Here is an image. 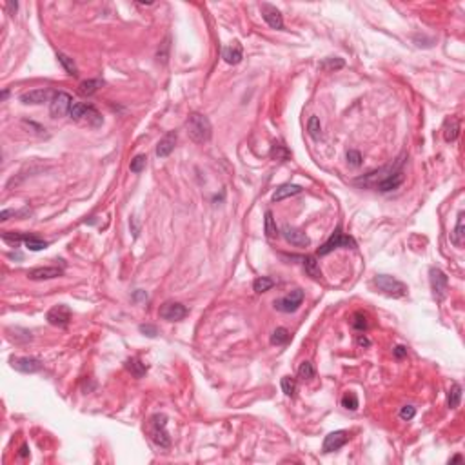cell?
Returning <instances> with one entry per match:
<instances>
[{
	"instance_id": "cell-11",
	"label": "cell",
	"mask_w": 465,
	"mask_h": 465,
	"mask_svg": "<svg viewBox=\"0 0 465 465\" xmlns=\"http://www.w3.org/2000/svg\"><path fill=\"white\" fill-rule=\"evenodd\" d=\"M47 322L55 327H67V324L71 322V309L64 303L60 305H55L53 309L47 311Z\"/></svg>"
},
{
	"instance_id": "cell-29",
	"label": "cell",
	"mask_w": 465,
	"mask_h": 465,
	"mask_svg": "<svg viewBox=\"0 0 465 465\" xmlns=\"http://www.w3.org/2000/svg\"><path fill=\"white\" fill-rule=\"evenodd\" d=\"M24 244H26V247H28L29 251H42L47 247V242L40 240L38 236H35V234H26Z\"/></svg>"
},
{
	"instance_id": "cell-44",
	"label": "cell",
	"mask_w": 465,
	"mask_h": 465,
	"mask_svg": "<svg viewBox=\"0 0 465 465\" xmlns=\"http://www.w3.org/2000/svg\"><path fill=\"white\" fill-rule=\"evenodd\" d=\"M356 343H358L360 347H369V345H371V340L367 336H364V334H358V336H356Z\"/></svg>"
},
{
	"instance_id": "cell-34",
	"label": "cell",
	"mask_w": 465,
	"mask_h": 465,
	"mask_svg": "<svg viewBox=\"0 0 465 465\" xmlns=\"http://www.w3.org/2000/svg\"><path fill=\"white\" fill-rule=\"evenodd\" d=\"M307 131H309V134H311V138L320 140V136H322V124H320L318 116H311V118H309Z\"/></svg>"
},
{
	"instance_id": "cell-33",
	"label": "cell",
	"mask_w": 465,
	"mask_h": 465,
	"mask_svg": "<svg viewBox=\"0 0 465 465\" xmlns=\"http://www.w3.org/2000/svg\"><path fill=\"white\" fill-rule=\"evenodd\" d=\"M274 287V280L267 278V276H260V278L255 280V284H253V289L258 293V295H262V293H266V291L273 289Z\"/></svg>"
},
{
	"instance_id": "cell-36",
	"label": "cell",
	"mask_w": 465,
	"mask_h": 465,
	"mask_svg": "<svg viewBox=\"0 0 465 465\" xmlns=\"http://www.w3.org/2000/svg\"><path fill=\"white\" fill-rule=\"evenodd\" d=\"M145 164H147V157H145V155H136V157L131 160V164H129V169H131L133 173H142L145 169Z\"/></svg>"
},
{
	"instance_id": "cell-23",
	"label": "cell",
	"mask_w": 465,
	"mask_h": 465,
	"mask_svg": "<svg viewBox=\"0 0 465 465\" xmlns=\"http://www.w3.org/2000/svg\"><path fill=\"white\" fill-rule=\"evenodd\" d=\"M102 86H104V80H99V78L84 80V82H80V86H78V93H80L82 97H91V95L97 93V89Z\"/></svg>"
},
{
	"instance_id": "cell-10",
	"label": "cell",
	"mask_w": 465,
	"mask_h": 465,
	"mask_svg": "<svg viewBox=\"0 0 465 465\" xmlns=\"http://www.w3.org/2000/svg\"><path fill=\"white\" fill-rule=\"evenodd\" d=\"M160 318L167 320V322H178L187 316V307L180 302H166L158 311Z\"/></svg>"
},
{
	"instance_id": "cell-1",
	"label": "cell",
	"mask_w": 465,
	"mask_h": 465,
	"mask_svg": "<svg viewBox=\"0 0 465 465\" xmlns=\"http://www.w3.org/2000/svg\"><path fill=\"white\" fill-rule=\"evenodd\" d=\"M186 129L189 138L195 142V144H205L211 140V134H213V126H211V120L202 113H191L189 118L186 122Z\"/></svg>"
},
{
	"instance_id": "cell-16",
	"label": "cell",
	"mask_w": 465,
	"mask_h": 465,
	"mask_svg": "<svg viewBox=\"0 0 465 465\" xmlns=\"http://www.w3.org/2000/svg\"><path fill=\"white\" fill-rule=\"evenodd\" d=\"M53 97H55V93H53L51 89H33V91H28V93L20 95V102H22V104L36 105V104L49 102V100H53Z\"/></svg>"
},
{
	"instance_id": "cell-47",
	"label": "cell",
	"mask_w": 465,
	"mask_h": 465,
	"mask_svg": "<svg viewBox=\"0 0 465 465\" xmlns=\"http://www.w3.org/2000/svg\"><path fill=\"white\" fill-rule=\"evenodd\" d=\"M6 7H7V9H9V11L15 13V11H17V9H18V4H17V2H7Z\"/></svg>"
},
{
	"instance_id": "cell-25",
	"label": "cell",
	"mask_w": 465,
	"mask_h": 465,
	"mask_svg": "<svg viewBox=\"0 0 465 465\" xmlns=\"http://www.w3.org/2000/svg\"><path fill=\"white\" fill-rule=\"evenodd\" d=\"M126 369H128V371L131 372L134 378H142L145 372H147V367H145V364H142L138 358H131V360L126 362Z\"/></svg>"
},
{
	"instance_id": "cell-37",
	"label": "cell",
	"mask_w": 465,
	"mask_h": 465,
	"mask_svg": "<svg viewBox=\"0 0 465 465\" xmlns=\"http://www.w3.org/2000/svg\"><path fill=\"white\" fill-rule=\"evenodd\" d=\"M271 157L276 158V160H280V162H285V160H289L291 155L282 144H274L273 149H271Z\"/></svg>"
},
{
	"instance_id": "cell-19",
	"label": "cell",
	"mask_w": 465,
	"mask_h": 465,
	"mask_svg": "<svg viewBox=\"0 0 465 465\" xmlns=\"http://www.w3.org/2000/svg\"><path fill=\"white\" fill-rule=\"evenodd\" d=\"M401 182H403V173L398 171V173H395V174L385 176L384 180H380L376 184V187H378V191L387 193V191H393V189H398V187L401 186Z\"/></svg>"
},
{
	"instance_id": "cell-24",
	"label": "cell",
	"mask_w": 465,
	"mask_h": 465,
	"mask_svg": "<svg viewBox=\"0 0 465 465\" xmlns=\"http://www.w3.org/2000/svg\"><path fill=\"white\" fill-rule=\"evenodd\" d=\"M303 269H305V273H307L311 278L314 280L322 278V271H320V266L314 256H305V258H303Z\"/></svg>"
},
{
	"instance_id": "cell-43",
	"label": "cell",
	"mask_w": 465,
	"mask_h": 465,
	"mask_svg": "<svg viewBox=\"0 0 465 465\" xmlns=\"http://www.w3.org/2000/svg\"><path fill=\"white\" fill-rule=\"evenodd\" d=\"M414 414H416V409H414L413 405H405V407H401L400 418L403 420V422H409V420L414 418Z\"/></svg>"
},
{
	"instance_id": "cell-5",
	"label": "cell",
	"mask_w": 465,
	"mask_h": 465,
	"mask_svg": "<svg viewBox=\"0 0 465 465\" xmlns=\"http://www.w3.org/2000/svg\"><path fill=\"white\" fill-rule=\"evenodd\" d=\"M338 247H347V249H355L356 247L355 238H351V236H347V234H343L342 227L340 226L334 229V232L331 234V238L327 240L324 245H320L318 247V256L329 255V253H332V251L338 249Z\"/></svg>"
},
{
	"instance_id": "cell-31",
	"label": "cell",
	"mask_w": 465,
	"mask_h": 465,
	"mask_svg": "<svg viewBox=\"0 0 465 465\" xmlns=\"http://www.w3.org/2000/svg\"><path fill=\"white\" fill-rule=\"evenodd\" d=\"M343 66H345V62H343L342 58H326V60H322L320 62V69L322 71H336V69H342Z\"/></svg>"
},
{
	"instance_id": "cell-18",
	"label": "cell",
	"mask_w": 465,
	"mask_h": 465,
	"mask_svg": "<svg viewBox=\"0 0 465 465\" xmlns=\"http://www.w3.org/2000/svg\"><path fill=\"white\" fill-rule=\"evenodd\" d=\"M176 140H178V134L176 131H169L162 136V140L158 142L157 145V157L158 158H166L173 153L174 145H176Z\"/></svg>"
},
{
	"instance_id": "cell-41",
	"label": "cell",
	"mask_w": 465,
	"mask_h": 465,
	"mask_svg": "<svg viewBox=\"0 0 465 465\" xmlns=\"http://www.w3.org/2000/svg\"><path fill=\"white\" fill-rule=\"evenodd\" d=\"M2 238L6 240V242H9L11 245H17L18 242H24L26 234H18V232H4Z\"/></svg>"
},
{
	"instance_id": "cell-7",
	"label": "cell",
	"mask_w": 465,
	"mask_h": 465,
	"mask_svg": "<svg viewBox=\"0 0 465 465\" xmlns=\"http://www.w3.org/2000/svg\"><path fill=\"white\" fill-rule=\"evenodd\" d=\"M71 105H73L71 95L66 93V91H58V93H55V97H53V100H51L49 113H51L53 118H60V116L69 115Z\"/></svg>"
},
{
	"instance_id": "cell-50",
	"label": "cell",
	"mask_w": 465,
	"mask_h": 465,
	"mask_svg": "<svg viewBox=\"0 0 465 465\" xmlns=\"http://www.w3.org/2000/svg\"><path fill=\"white\" fill-rule=\"evenodd\" d=\"M7 95H9V91H7V89H4V91H2V99H7Z\"/></svg>"
},
{
	"instance_id": "cell-15",
	"label": "cell",
	"mask_w": 465,
	"mask_h": 465,
	"mask_svg": "<svg viewBox=\"0 0 465 465\" xmlns=\"http://www.w3.org/2000/svg\"><path fill=\"white\" fill-rule=\"evenodd\" d=\"M349 442V432L345 431H334L331 434L326 436L324 440V453H334L338 449H342Z\"/></svg>"
},
{
	"instance_id": "cell-46",
	"label": "cell",
	"mask_w": 465,
	"mask_h": 465,
	"mask_svg": "<svg viewBox=\"0 0 465 465\" xmlns=\"http://www.w3.org/2000/svg\"><path fill=\"white\" fill-rule=\"evenodd\" d=\"M133 298L136 300V302H140V300H147V293H145V291H142V289H138L136 293H134Z\"/></svg>"
},
{
	"instance_id": "cell-45",
	"label": "cell",
	"mask_w": 465,
	"mask_h": 465,
	"mask_svg": "<svg viewBox=\"0 0 465 465\" xmlns=\"http://www.w3.org/2000/svg\"><path fill=\"white\" fill-rule=\"evenodd\" d=\"M405 355H407V349L403 347V345H398V347H395V356H396V358H403Z\"/></svg>"
},
{
	"instance_id": "cell-27",
	"label": "cell",
	"mask_w": 465,
	"mask_h": 465,
	"mask_svg": "<svg viewBox=\"0 0 465 465\" xmlns=\"http://www.w3.org/2000/svg\"><path fill=\"white\" fill-rule=\"evenodd\" d=\"M264 231L267 238H276L278 236V229H276V222L271 211H266V222H264Z\"/></svg>"
},
{
	"instance_id": "cell-22",
	"label": "cell",
	"mask_w": 465,
	"mask_h": 465,
	"mask_svg": "<svg viewBox=\"0 0 465 465\" xmlns=\"http://www.w3.org/2000/svg\"><path fill=\"white\" fill-rule=\"evenodd\" d=\"M451 240L456 247H462L465 242V213H460L458 222H456V227H454L453 234H451Z\"/></svg>"
},
{
	"instance_id": "cell-17",
	"label": "cell",
	"mask_w": 465,
	"mask_h": 465,
	"mask_svg": "<svg viewBox=\"0 0 465 465\" xmlns=\"http://www.w3.org/2000/svg\"><path fill=\"white\" fill-rule=\"evenodd\" d=\"M222 58L226 60L227 64L231 66H236L242 62V58H244V49H242V44L240 42H232V44H229V46L222 47Z\"/></svg>"
},
{
	"instance_id": "cell-2",
	"label": "cell",
	"mask_w": 465,
	"mask_h": 465,
	"mask_svg": "<svg viewBox=\"0 0 465 465\" xmlns=\"http://www.w3.org/2000/svg\"><path fill=\"white\" fill-rule=\"evenodd\" d=\"M149 436L155 445L160 449H169L171 447V438L167 434V416L162 413L153 414L149 420Z\"/></svg>"
},
{
	"instance_id": "cell-6",
	"label": "cell",
	"mask_w": 465,
	"mask_h": 465,
	"mask_svg": "<svg viewBox=\"0 0 465 465\" xmlns=\"http://www.w3.org/2000/svg\"><path fill=\"white\" fill-rule=\"evenodd\" d=\"M302 302H303V291L295 289V291H291L289 295H285V297L274 300L273 305L276 311H280V313H295V311L302 305Z\"/></svg>"
},
{
	"instance_id": "cell-14",
	"label": "cell",
	"mask_w": 465,
	"mask_h": 465,
	"mask_svg": "<svg viewBox=\"0 0 465 465\" xmlns=\"http://www.w3.org/2000/svg\"><path fill=\"white\" fill-rule=\"evenodd\" d=\"M64 274L62 267H53V266H46V267H35L28 271V278L35 280V282H42V280H53Z\"/></svg>"
},
{
	"instance_id": "cell-3",
	"label": "cell",
	"mask_w": 465,
	"mask_h": 465,
	"mask_svg": "<svg viewBox=\"0 0 465 465\" xmlns=\"http://www.w3.org/2000/svg\"><path fill=\"white\" fill-rule=\"evenodd\" d=\"M69 116L73 120H76V122H87V126H91V128H99L104 122L102 115L95 109L93 105L82 104V102H73Z\"/></svg>"
},
{
	"instance_id": "cell-8",
	"label": "cell",
	"mask_w": 465,
	"mask_h": 465,
	"mask_svg": "<svg viewBox=\"0 0 465 465\" xmlns=\"http://www.w3.org/2000/svg\"><path fill=\"white\" fill-rule=\"evenodd\" d=\"M429 282H431V289H432V293H434L436 300H443L445 293H447V285H449L447 274L443 273L442 269L431 267L429 269Z\"/></svg>"
},
{
	"instance_id": "cell-9",
	"label": "cell",
	"mask_w": 465,
	"mask_h": 465,
	"mask_svg": "<svg viewBox=\"0 0 465 465\" xmlns=\"http://www.w3.org/2000/svg\"><path fill=\"white\" fill-rule=\"evenodd\" d=\"M11 367L24 374H33V372L42 371L44 364L35 356H18V358H11Z\"/></svg>"
},
{
	"instance_id": "cell-26",
	"label": "cell",
	"mask_w": 465,
	"mask_h": 465,
	"mask_svg": "<svg viewBox=\"0 0 465 465\" xmlns=\"http://www.w3.org/2000/svg\"><path fill=\"white\" fill-rule=\"evenodd\" d=\"M460 401H462V385L453 384L447 393V405L451 409H456L460 405Z\"/></svg>"
},
{
	"instance_id": "cell-39",
	"label": "cell",
	"mask_w": 465,
	"mask_h": 465,
	"mask_svg": "<svg viewBox=\"0 0 465 465\" xmlns=\"http://www.w3.org/2000/svg\"><path fill=\"white\" fill-rule=\"evenodd\" d=\"M282 391L287 396H295V393H297V382L291 376H284L282 378Z\"/></svg>"
},
{
	"instance_id": "cell-35",
	"label": "cell",
	"mask_w": 465,
	"mask_h": 465,
	"mask_svg": "<svg viewBox=\"0 0 465 465\" xmlns=\"http://www.w3.org/2000/svg\"><path fill=\"white\" fill-rule=\"evenodd\" d=\"M351 327L355 331H365L369 327V322H367V316L364 313H355L353 314V320H351Z\"/></svg>"
},
{
	"instance_id": "cell-38",
	"label": "cell",
	"mask_w": 465,
	"mask_h": 465,
	"mask_svg": "<svg viewBox=\"0 0 465 465\" xmlns=\"http://www.w3.org/2000/svg\"><path fill=\"white\" fill-rule=\"evenodd\" d=\"M342 405L347 409V411H356L358 409V398H356L355 393H345L342 398Z\"/></svg>"
},
{
	"instance_id": "cell-20",
	"label": "cell",
	"mask_w": 465,
	"mask_h": 465,
	"mask_svg": "<svg viewBox=\"0 0 465 465\" xmlns=\"http://www.w3.org/2000/svg\"><path fill=\"white\" fill-rule=\"evenodd\" d=\"M300 193H302V187L297 184H284V186L276 187V191L273 193V202H282L285 198L300 195Z\"/></svg>"
},
{
	"instance_id": "cell-4",
	"label": "cell",
	"mask_w": 465,
	"mask_h": 465,
	"mask_svg": "<svg viewBox=\"0 0 465 465\" xmlns=\"http://www.w3.org/2000/svg\"><path fill=\"white\" fill-rule=\"evenodd\" d=\"M372 284L376 285L382 293H385L387 297L401 298L407 295V285L400 280H396L395 276H389V274H378V276H374Z\"/></svg>"
},
{
	"instance_id": "cell-30",
	"label": "cell",
	"mask_w": 465,
	"mask_h": 465,
	"mask_svg": "<svg viewBox=\"0 0 465 465\" xmlns=\"http://www.w3.org/2000/svg\"><path fill=\"white\" fill-rule=\"evenodd\" d=\"M289 340H291V334L285 327L274 329L273 334H271V343H273V345H284V343H287Z\"/></svg>"
},
{
	"instance_id": "cell-21",
	"label": "cell",
	"mask_w": 465,
	"mask_h": 465,
	"mask_svg": "<svg viewBox=\"0 0 465 465\" xmlns=\"http://www.w3.org/2000/svg\"><path fill=\"white\" fill-rule=\"evenodd\" d=\"M458 134H460V120L456 116H451V118H447L445 124H443V138L447 140V142H454V140L458 138Z\"/></svg>"
},
{
	"instance_id": "cell-42",
	"label": "cell",
	"mask_w": 465,
	"mask_h": 465,
	"mask_svg": "<svg viewBox=\"0 0 465 465\" xmlns=\"http://www.w3.org/2000/svg\"><path fill=\"white\" fill-rule=\"evenodd\" d=\"M138 331L142 332V334H145V336H149V338H155L158 334L157 326H151V324H142V326L138 327Z\"/></svg>"
},
{
	"instance_id": "cell-13",
	"label": "cell",
	"mask_w": 465,
	"mask_h": 465,
	"mask_svg": "<svg viewBox=\"0 0 465 465\" xmlns=\"http://www.w3.org/2000/svg\"><path fill=\"white\" fill-rule=\"evenodd\" d=\"M262 9V17H264V20H266V24H267L269 28L273 29H284V18H282V13L276 9V7L273 6V4H267V2H264L260 6Z\"/></svg>"
},
{
	"instance_id": "cell-49",
	"label": "cell",
	"mask_w": 465,
	"mask_h": 465,
	"mask_svg": "<svg viewBox=\"0 0 465 465\" xmlns=\"http://www.w3.org/2000/svg\"><path fill=\"white\" fill-rule=\"evenodd\" d=\"M462 460H464V458H462V454H456V456H453V458L449 460V462H451V464H454V462H462Z\"/></svg>"
},
{
	"instance_id": "cell-40",
	"label": "cell",
	"mask_w": 465,
	"mask_h": 465,
	"mask_svg": "<svg viewBox=\"0 0 465 465\" xmlns=\"http://www.w3.org/2000/svg\"><path fill=\"white\" fill-rule=\"evenodd\" d=\"M345 158H347L349 166H353V167H360L362 166V155L360 151H356V149H349Z\"/></svg>"
},
{
	"instance_id": "cell-48",
	"label": "cell",
	"mask_w": 465,
	"mask_h": 465,
	"mask_svg": "<svg viewBox=\"0 0 465 465\" xmlns=\"http://www.w3.org/2000/svg\"><path fill=\"white\" fill-rule=\"evenodd\" d=\"M18 454H20V456H22V458H26V456H28V454H29V451H28V445H22V447H20V453H18Z\"/></svg>"
},
{
	"instance_id": "cell-32",
	"label": "cell",
	"mask_w": 465,
	"mask_h": 465,
	"mask_svg": "<svg viewBox=\"0 0 465 465\" xmlns=\"http://www.w3.org/2000/svg\"><path fill=\"white\" fill-rule=\"evenodd\" d=\"M314 374H316V371H314V365L311 364V362H302L300 364V367H298V378L300 380H313Z\"/></svg>"
},
{
	"instance_id": "cell-12",
	"label": "cell",
	"mask_w": 465,
	"mask_h": 465,
	"mask_svg": "<svg viewBox=\"0 0 465 465\" xmlns=\"http://www.w3.org/2000/svg\"><path fill=\"white\" fill-rule=\"evenodd\" d=\"M280 232H282V236H284L291 245H297V247H307V245L311 244V238H309L305 232L300 231L298 227L289 226V224H285Z\"/></svg>"
},
{
	"instance_id": "cell-28",
	"label": "cell",
	"mask_w": 465,
	"mask_h": 465,
	"mask_svg": "<svg viewBox=\"0 0 465 465\" xmlns=\"http://www.w3.org/2000/svg\"><path fill=\"white\" fill-rule=\"evenodd\" d=\"M57 58H58V62L62 64V67L66 69L67 75H73V76L78 75V69H76V64L73 62V58L67 57V55H64V53H57Z\"/></svg>"
}]
</instances>
